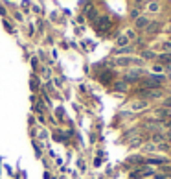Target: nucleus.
I'll return each mask as SVG.
<instances>
[{
	"instance_id": "nucleus-2",
	"label": "nucleus",
	"mask_w": 171,
	"mask_h": 179,
	"mask_svg": "<svg viewBox=\"0 0 171 179\" xmlns=\"http://www.w3.org/2000/svg\"><path fill=\"white\" fill-rule=\"evenodd\" d=\"M136 26H138V28H144V26H145V19H138Z\"/></svg>"
},
{
	"instance_id": "nucleus-1",
	"label": "nucleus",
	"mask_w": 171,
	"mask_h": 179,
	"mask_svg": "<svg viewBox=\"0 0 171 179\" xmlns=\"http://www.w3.org/2000/svg\"><path fill=\"white\" fill-rule=\"evenodd\" d=\"M142 107H147V102H138L133 105V109H142Z\"/></svg>"
},
{
	"instance_id": "nucleus-3",
	"label": "nucleus",
	"mask_w": 171,
	"mask_h": 179,
	"mask_svg": "<svg viewBox=\"0 0 171 179\" xmlns=\"http://www.w3.org/2000/svg\"><path fill=\"white\" fill-rule=\"evenodd\" d=\"M144 57L145 59H153V52H144Z\"/></svg>"
},
{
	"instance_id": "nucleus-6",
	"label": "nucleus",
	"mask_w": 171,
	"mask_h": 179,
	"mask_svg": "<svg viewBox=\"0 0 171 179\" xmlns=\"http://www.w3.org/2000/svg\"><path fill=\"white\" fill-rule=\"evenodd\" d=\"M166 105H171V100H167V102H166Z\"/></svg>"
},
{
	"instance_id": "nucleus-4",
	"label": "nucleus",
	"mask_w": 171,
	"mask_h": 179,
	"mask_svg": "<svg viewBox=\"0 0 171 179\" xmlns=\"http://www.w3.org/2000/svg\"><path fill=\"white\" fill-rule=\"evenodd\" d=\"M118 45H120V46H123V45H127V37H122V39L118 41Z\"/></svg>"
},
{
	"instance_id": "nucleus-5",
	"label": "nucleus",
	"mask_w": 171,
	"mask_h": 179,
	"mask_svg": "<svg viewBox=\"0 0 171 179\" xmlns=\"http://www.w3.org/2000/svg\"><path fill=\"white\" fill-rule=\"evenodd\" d=\"M149 7H151V11H158V6H156V4H151Z\"/></svg>"
}]
</instances>
